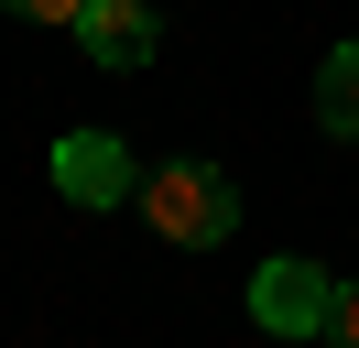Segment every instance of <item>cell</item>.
<instances>
[{"mask_svg":"<svg viewBox=\"0 0 359 348\" xmlns=\"http://www.w3.org/2000/svg\"><path fill=\"white\" fill-rule=\"evenodd\" d=\"M142 218H153L175 250H218V239L240 229V196H229L218 163H163V174H142Z\"/></svg>","mask_w":359,"mask_h":348,"instance_id":"6da1fadb","label":"cell"},{"mask_svg":"<svg viewBox=\"0 0 359 348\" xmlns=\"http://www.w3.org/2000/svg\"><path fill=\"white\" fill-rule=\"evenodd\" d=\"M337 316V272H316V261H262L250 272V326H272V337H327Z\"/></svg>","mask_w":359,"mask_h":348,"instance_id":"7a4b0ae2","label":"cell"},{"mask_svg":"<svg viewBox=\"0 0 359 348\" xmlns=\"http://www.w3.org/2000/svg\"><path fill=\"white\" fill-rule=\"evenodd\" d=\"M55 185H66L76 207H120V196H142V163L109 130H66V142H55Z\"/></svg>","mask_w":359,"mask_h":348,"instance_id":"3957f363","label":"cell"},{"mask_svg":"<svg viewBox=\"0 0 359 348\" xmlns=\"http://www.w3.org/2000/svg\"><path fill=\"white\" fill-rule=\"evenodd\" d=\"M76 44H88L98 65H109V76H131V65H153V11H142V0H88V11H76Z\"/></svg>","mask_w":359,"mask_h":348,"instance_id":"277c9868","label":"cell"},{"mask_svg":"<svg viewBox=\"0 0 359 348\" xmlns=\"http://www.w3.org/2000/svg\"><path fill=\"white\" fill-rule=\"evenodd\" d=\"M316 120H327L337 142H359V44H337V55L316 65Z\"/></svg>","mask_w":359,"mask_h":348,"instance_id":"5b68a950","label":"cell"},{"mask_svg":"<svg viewBox=\"0 0 359 348\" xmlns=\"http://www.w3.org/2000/svg\"><path fill=\"white\" fill-rule=\"evenodd\" d=\"M327 348H359V283H337V316H327Z\"/></svg>","mask_w":359,"mask_h":348,"instance_id":"8992f818","label":"cell"},{"mask_svg":"<svg viewBox=\"0 0 359 348\" xmlns=\"http://www.w3.org/2000/svg\"><path fill=\"white\" fill-rule=\"evenodd\" d=\"M0 11H22V22H76L88 0H0Z\"/></svg>","mask_w":359,"mask_h":348,"instance_id":"52a82bcc","label":"cell"}]
</instances>
